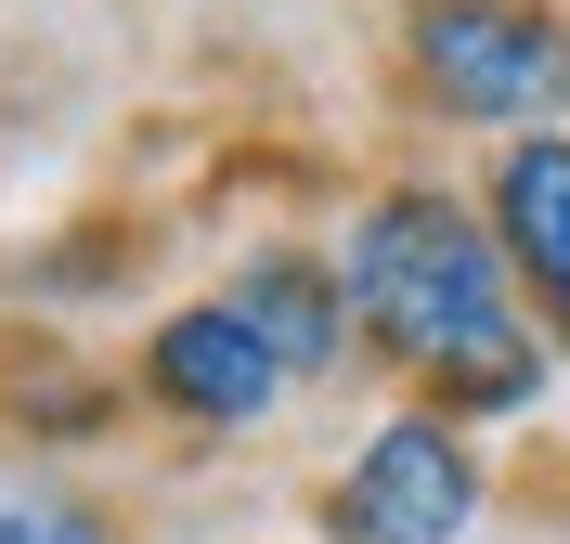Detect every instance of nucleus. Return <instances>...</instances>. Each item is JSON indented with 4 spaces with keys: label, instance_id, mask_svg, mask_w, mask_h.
I'll list each match as a JSON object with an SVG mask.
<instances>
[{
    "label": "nucleus",
    "instance_id": "1",
    "mask_svg": "<svg viewBox=\"0 0 570 544\" xmlns=\"http://www.w3.org/2000/svg\"><path fill=\"white\" fill-rule=\"evenodd\" d=\"M337 286L402 363H428L454 402H532V325H519V298H505V234L493 220H466L454 195H390V208L351 220V259H337Z\"/></svg>",
    "mask_w": 570,
    "mask_h": 544
},
{
    "label": "nucleus",
    "instance_id": "2",
    "mask_svg": "<svg viewBox=\"0 0 570 544\" xmlns=\"http://www.w3.org/2000/svg\"><path fill=\"white\" fill-rule=\"evenodd\" d=\"M415 66L441 78V105L480 117V130H519V117L570 105V27L532 0H428L415 13Z\"/></svg>",
    "mask_w": 570,
    "mask_h": 544
},
{
    "label": "nucleus",
    "instance_id": "3",
    "mask_svg": "<svg viewBox=\"0 0 570 544\" xmlns=\"http://www.w3.org/2000/svg\"><path fill=\"white\" fill-rule=\"evenodd\" d=\"M466 518H480V467L441 415H390L337 479V544H454Z\"/></svg>",
    "mask_w": 570,
    "mask_h": 544
},
{
    "label": "nucleus",
    "instance_id": "4",
    "mask_svg": "<svg viewBox=\"0 0 570 544\" xmlns=\"http://www.w3.org/2000/svg\"><path fill=\"white\" fill-rule=\"evenodd\" d=\"M142 376H156V402H181L195 428H247V415H273V389H285V363L259 350V325L234 311V298L169 311L156 350H142Z\"/></svg>",
    "mask_w": 570,
    "mask_h": 544
},
{
    "label": "nucleus",
    "instance_id": "5",
    "mask_svg": "<svg viewBox=\"0 0 570 544\" xmlns=\"http://www.w3.org/2000/svg\"><path fill=\"white\" fill-rule=\"evenodd\" d=\"M493 220H505V259H519V273H532V286L570 311V130L505 144V169H493Z\"/></svg>",
    "mask_w": 570,
    "mask_h": 544
},
{
    "label": "nucleus",
    "instance_id": "6",
    "mask_svg": "<svg viewBox=\"0 0 570 544\" xmlns=\"http://www.w3.org/2000/svg\"><path fill=\"white\" fill-rule=\"evenodd\" d=\"M337 273L324 259H298V247H273V259H247L234 273V311L259 325V350L285 363V376H312V363H337Z\"/></svg>",
    "mask_w": 570,
    "mask_h": 544
},
{
    "label": "nucleus",
    "instance_id": "7",
    "mask_svg": "<svg viewBox=\"0 0 570 544\" xmlns=\"http://www.w3.org/2000/svg\"><path fill=\"white\" fill-rule=\"evenodd\" d=\"M0 544H105L78 506H0Z\"/></svg>",
    "mask_w": 570,
    "mask_h": 544
}]
</instances>
